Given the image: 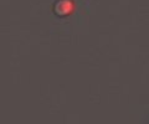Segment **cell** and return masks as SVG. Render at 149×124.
I'll use <instances>...</instances> for the list:
<instances>
[]
</instances>
